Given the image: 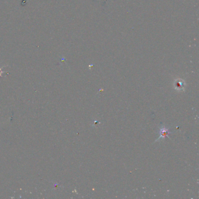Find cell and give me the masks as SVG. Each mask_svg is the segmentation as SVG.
I'll return each instance as SVG.
<instances>
[{
    "label": "cell",
    "instance_id": "1",
    "mask_svg": "<svg viewBox=\"0 0 199 199\" xmlns=\"http://www.w3.org/2000/svg\"><path fill=\"white\" fill-rule=\"evenodd\" d=\"M171 133V131H169V127H167L165 126H162L159 128V137L156 140V141H158L161 140H164L166 137H167L169 138L168 135Z\"/></svg>",
    "mask_w": 199,
    "mask_h": 199
},
{
    "label": "cell",
    "instance_id": "2",
    "mask_svg": "<svg viewBox=\"0 0 199 199\" xmlns=\"http://www.w3.org/2000/svg\"><path fill=\"white\" fill-rule=\"evenodd\" d=\"M184 82H181V80L180 81H179V82H176V83H175V89L177 90H183L184 89Z\"/></svg>",
    "mask_w": 199,
    "mask_h": 199
},
{
    "label": "cell",
    "instance_id": "3",
    "mask_svg": "<svg viewBox=\"0 0 199 199\" xmlns=\"http://www.w3.org/2000/svg\"><path fill=\"white\" fill-rule=\"evenodd\" d=\"M4 67H0V77H2V74H3V73H4V71H3L2 70V68H4Z\"/></svg>",
    "mask_w": 199,
    "mask_h": 199
}]
</instances>
